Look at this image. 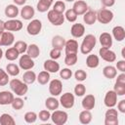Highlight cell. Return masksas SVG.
I'll list each match as a JSON object with an SVG mask.
<instances>
[{
    "instance_id": "6da1fadb",
    "label": "cell",
    "mask_w": 125,
    "mask_h": 125,
    "mask_svg": "<svg viewBox=\"0 0 125 125\" xmlns=\"http://www.w3.org/2000/svg\"><path fill=\"white\" fill-rule=\"evenodd\" d=\"M10 84V88L12 90V92L14 94H16L19 97L24 96L27 91H28V86L26 83H24L23 81L18 79V78H14L11 81H9Z\"/></svg>"
},
{
    "instance_id": "7a4b0ae2",
    "label": "cell",
    "mask_w": 125,
    "mask_h": 125,
    "mask_svg": "<svg viewBox=\"0 0 125 125\" xmlns=\"http://www.w3.org/2000/svg\"><path fill=\"white\" fill-rule=\"evenodd\" d=\"M97 43V38L93 34H87L84 39L82 40V43L80 45V52L83 55H88L90 54L93 49L95 48Z\"/></svg>"
},
{
    "instance_id": "3957f363",
    "label": "cell",
    "mask_w": 125,
    "mask_h": 125,
    "mask_svg": "<svg viewBox=\"0 0 125 125\" xmlns=\"http://www.w3.org/2000/svg\"><path fill=\"white\" fill-rule=\"evenodd\" d=\"M113 17H114V15H113L112 11L105 9V8H103L97 12V21L103 24L109 23L113 20Z\"/></svg>"
},
{
    "instance_id": "277c9868",
    "label": "cell",
    "mask_w": 125,
    "mask_h": 125,
    "mask_svg": "<svg viewBox=\"0 0 125 125\" xmlns=\"http://www.w3.org/2000/svg\"><path fill=\"white\" fill-rule=\"evenodd\" d=\"M118 110L114 107H108L104 113V125H118Z\"/></svg>"
},
{
    "instance_id": "5b68a950",
    "label": "cell",
    "mask_w": 125,
    "mask_h": 125,
    "mask_svg": "<svg viewBox=\"0 0 125 125\" xmlns=\"http://www.w3.org/2000/svg\"><path fill=\"white\" fill-rule=\"evenodd\" d=\"M47 19H48V21H49L53 25H55V26H60V25H62V24L64 22V20H65L63 14L58 13V12L54 11L53 9L48 11Z\"/></svg>"
},
{
    "instance_id": "8992f818",
    "label": "cell",
    "mask_w": 125,
    "mask_h": 125,
    "mask_svg": "<svg viewBox=\"0 0 125 125\" xmlns=\"http://www.w3.org/2000/svg\"><path fill=\"white\" fill-rule=\"evenodd\" d=\"M51 119L53 123L56 125H63L67 122L68 114L63 110H54L53 113H51Z\"/></svg>"
},
{
    "instance_id": "52a82bcc",
    "label": "cell",
    "mask_w": 125,
    "mask_h": 125,
    "mask_svg": "<svg viewBox=\"0 0 125 125\" xmlns=\"http://www.w3.org/2000/svg\"><path fill=\"white\" fill-rule=\"evenodd\" d=\"M60 104L63 107V108H66V109H69L71 107H73L74 105V103H75V98H74V95L69 93V92H66L64 94H62L60 98Z\"/></svg>"
},
{
    "instance_id": "ba28073f",
    "label": "cell",
    "mask_w": 125,
    "mask_h": 125,
    "mask_svg": "<svg viewBox=\"0 0 125 125\" xmlns=\"http://www.w3.org/2000/svg\"><path fill=\"white\" fill-rule=\"evenodd\" d=\"M41 29H42V22L40 20H37V19L32 20L26 26L27 33L32 36L38 35L41 32Z\"/></svg>"
},
{
    "instance_id": "9c48e42d",
    "label": "cell",
    "mask_w": 125,
    "mask_h": 125,
    "mask_svg": "<svg viewBox=\"0 0 125 125\" xmlns=\"http://www.w3.org/2000/svg\"><path fill=\"white\" fill-rule=\"evenodd\" d=\"M34 61L32 58H30L27 54H23L21 56L20 60H19V66L20 68L23 69V70H29L31 68L34 67Z\"/></svg>"
},
{
    "instance_id": "30bf717a",
    "label": "cell",
    "mask_w": 125,
    "mask_h": 125,
    "mask_svg": "<svg viewBox=\"0 0 125 125\" xmlns=\"http://www.w3.org/2000/svg\"><path fill=\"white\" fill-rule=\"evenodd\" d=\"M62 92V83L59 79H53L49 83V93L53 97L60 96Z\"/></svg>"
},
{
    "instance_id": "8fae6325",
    "label": "cell",
    "mask_w": 125,
    "mask_h": 125,
    "mask_svg": "<svg viewBox=\"0 0 125 125\" xmlns=\"http://www.w3.org/2000/svg\"><path fill=\"white\" fill-rule=\"evenodd\" d=\"M99 55L104 61L107 62H113L116 61V55L112 50H110V48L102 47L99 50Z\"/></svg>"
},
{
    "instance_id": "7c38bea8",
    "label": "cell",
    "mask_w": 125,
    "mask_h": 125,
    "mask_svg": "<svg viewBox=\"0 0 125 125\" xmlns=\"http://www.w3.org/2000/svg\"><path fill=\"white\" fill-rule=\"evenodd\" d=\"M4 28L7 31H20L22 28V22L17 19H10L4 23Z\"/></svg>"
},
{
    "instance_id": "4fadbf2b",
    "label": "cell",
    "mask_w": 125,
    "mask_h": 125,
    "mask_svg": "<svg viewBox=\"0 0 125 125\" xmlns=\"http://www.w3.org/2000/svg\"><path fill=\"white\" fill-rule=\"evenodd\" d=\"M14 41H15V36L13 32L7 30L0 32V47L2 46L9 47L14 43Z\"/></svg>"
},
{
    "instance_id": "5bb4252c",
    "label": "cell",
    "mask_w": 125,
    "mask_h": 125,
    "mask_svg": "<svg viewBox=\"0 0 125 125\" xmlns=\"http://www.w3.org/2000/svg\"><path fill=\"white\" fill-rule=\"evenodd\" d=\"M104 104L106 107H114L117 104V95L113 90H109L106 92L104 99Z\"/></svg>"
},
{
    "instance_id": "9a60e30c",
    "label": "cell",
    "mask_w": 125,
    "mask_h": 125,
    "mask_svg": "<svg viewBox=\"0 0 125 125\" xmlns=\"http://www.w3.org/2000/svg\"><path fill=\"white\" fill-rule=\"evenodd\" d=\"M44 70L50 72V73H56L60 70V63L56 62V60H46L43 63Z\"/></svg>"
},
{
    "instance_id": "2e32d148",
    "label": "cell",
    "mask_w": 125,
    "mask_h": 125,
    "mask_svg": "<svg viewBox=\"0 0 125 125\" xmlns=\"http://www.w3.org/2000/svg\"><path fill=\"white\" fill-rule=\"evenodd\" d=\"M81 105L84 109H87V110H91L95 107L96 105V98L94 95L92 94H89V95H86L82 102H81Z\"/></svg>"
},
{
    "instance_id": "e0dca14e",
    "label": "cell",
    "mask_w": 125,
    "mask_h": 125,
    "mask_svg": "<svg viewBox=\"0 0 125 125\" xmlns=\"http://www.w3.org/2000/svg\"><path fill=\"white\" fill-rule=\"evenodd\" d=\"M72 9L77 16H81L88 11V4L83 0H76L74 1Z\"/></svg>"
},
{
    "instance_id": "ac0fdd59",
    "label": "cell",
    "mask_w": 125,
    "mask_h": 125,
    "mask_svg": "<svg viewBox=\"0 0 125 125\" xmlns=\"http://www.w3.org/2000/svg\"><path fill=\"white\" fill-rule=\"evenodd\" d=\"M21 17L23 19V20H25V21H29V20H31L33 17H34V15H35V10H34V8L32 7V6H30V5H23V7L21 8Z\"/></svg>"
},
{
    "instance_id": "d6986e66",
    "label": "cell",
    "mask_w": 125,
    "mask_h": 125,
    "mask_svg": "<svg viewBox=\"0 0 125 125\" xmlns=\"http://www.w3.org/2000/svg\"><path fill=\"white\" fill-rule=\"evenodd\" d=\"M70 33L74 38H80L85 33V26L82 23H73L70 28Z\"/></svg>"
},
{
    "instance_id": "ffe728a7",
    "label": "cell",
    "mask_w": 125,
    "mask_h": 125,
    "mask_svg": "<svg viewBox=\"0 0 125 125\" xmlns=\"http://www.w3.org/2000/svg\"><path fill=\"white\" fill-rule=\"evenodd\" d=\"M64 51H65V54H77L78 42L75 39H69V40L65 41Z\"/></svg>"
},
{
    "instance_id": "44dd1931",
    "label": "cell",
    "mask_w": 125,
    "mask_h": 125,
    "mask_svg": "<svg viewBox=\"0 0 125 125\" xmlns=\"http://www.w3.org/2000/svg\"><path fill=\"white\" fill-rule=\"evenodd\" d=\"M14 94L10 91H1L0 92V104L7 105L11 104L14 100Z\"/></svg>"
},
{
    "instance_id": "7402d4cb",
    "label": "cell",
    "mask_w": 125,
    "mask_h": 125,
    "mask_svg": "<svg viewBox=\"0 0 125 125\" xmlns=\"http://www.w3.org/2000/svg\"><path fill=\"white\" fill-rule=\"evenodd\" d=\"M83 21L88 25L94 24L97 21V12L93 10H88L85 14H83Z\"/></svg>"
},
{
    "instance_id": "603a6c76",
    "label": "cell",
    "mask_w": 125,
    "mask_h": 125,
    "mask_svg": "<svg viewBox=\"0 0 125 125\" xmlns=\"http://www.w3.org/2000/svg\"><path fill=\"white\" fill-rule=\"evenodd\" d=\"M112 36L118 42L123 41L124 38H125V29H124V27L121 26V25L114 26L112 28Z\"/></svg>"
},
{
    "instance_id": "cb8c5ba5",
    "label": "cell",
    "mask_w": 125,
    "mask_h": 125,
    "mask_svg": "<svg viewBox=\"0 0 125 125\" xmlns=\"http://www.w3.org/2000/svg\"><path fill=\"white\" fill-rule=\"evenodd\" d=\"M20 11H19V8L17 5L15 4H10V5H7L6 8H5V16L7 18H10V19H16L19 15Z\"/></svg>"
},
{
    "instance_id": "d4e9b609",
    "label": "cell",
    "mask_w": 125,
    "mask_h": 125,
    "mask_svg": "<svg viewBox=\"0 0 125 125\" xmlns=\"http://www.w3.org/2000/svg\"><path fill=\"white\" fill-rule=\"evenodd\" d=\"M99 40H100V43H101L102 47L110 48L112 46V36L108 32H103L100 35Z\"/></svg>"
},
{
    "instance_id": "484cf974",
    "label": "cell",
    "mask_w": 125,
    "mask_h": 125,
    "mask_svg": "<svg viewBox=\"0 0 125 125\" xmlns=\"http://www.w3.org/2000/svg\"><path fill=\"white\" fill-rule=\"evenodd\" d=\"M65 45V39L61 35H55L52 38V47L58 50H62Z\"/></svg>"
},
{
    "instance_id": "4316f807",
    "label": "cell",
    "mask_w": 125,
    "mask_h": 125,
    "mask_svg": "<svg viewBox=\"0 0 125 125\" xmlns=\"http://www.w3.org/2000/svg\"><path fill=\"white\" fill-rule=\"evenodd\" d=\"M45 106H46L47 109L54 111V110H56V109L59 108L60 102H59V100H57L55 97L52 96V97H49V98L46 99V101H45Z\"/></svg>"
},
{
    "instance_id": "83f0119b",
    "label": "cell",
    "mask_w": 125,
    "mask_h": 125,
    "mask_svg": "<svg viewBox=\"0 0 125 125\" xmlns=\"http://www.w3.org/2000/svg\"><path fill=\"white\" fill-rule=\"evenodd\" d=\"M99 64H100V59L97 55L94 54L88 55V57L86 58V65L89 68H96L99 66Z\"/></svg>"
},
{
    "instance_id": "f1b7e54d",
    "label": "cell",
    "mask_w": 125,
    "mask_h": 125,
    "mask_svg": "<svg viewBox=\"0 0 125 125\" xmlns=\"http://www.w3.org/2000/svg\"><path fill=\"white\" fill-rule=\"evenodd\" d=\"M103 74L107 79H113L117 75V70L113 65H106L103 68Z\"/></svg>"
},
{
    "instance_id": "f546056e",
    "label": "cell",
    "mask_w": 125,
    "mask_h": 125,
    "mask_svg": "<svg viewBox=\"0 0 125 125\" xmlns=\"http://www.w3.org/2000/svg\"><path fill=\"white\" fill-rule=\"evenodd\" d=\"M78 118H79V122H80L81 124H85V125H86V124L91 123L92 118H93V115H92V113H91L90 110L84 109V110H82V111L79 113Z\"/></svg>"
},
{
    "instance_id": "4dcf8cb0",
    "label": "cell",
    "mask_w": 125,
    "mask_h": 125,
    "mask_svg": "<svg viewBox=\"0 0 125 125\" xmlns=\"http://www.w3.org/2000/svg\"><path fill=\"white\" fill-rule=\"evenodd\" d=\"M36 73L34 72V71H32V70H26L24 73H23V75H22V81L24 82V83H26L27 85H29V84H33L34 82H35V80H36Z\"/></svg>"
},
{
    "instance_id": "1f68e13d",
    "label": "cell",
    "mask_w": 125,
    "mask_h": 125,
    "mask_svg": "<svg viewBox=\"0 0 125 125\" xmlns=\"http://www.w3.org/2000/svg\"><path fill=\"white\" fill-rule=\"evenodd\" d=\"M50 72L46 71V70H42L39 72V74L36 76V80L40 85H46L47 83H49L50 81Z\"/></svg>"
},
{
    "instance_id": "d6a6232c",
    "label": "cell",
    "mask_w": 125,
    "mask_h": 125,
    "mask_svg": "<svg viewBox=\"0 0 125 125\" xmlns=\"http://www.w3.org/2000/svg\"><path fill=\"white\" fill-rule=\"evenodd\" d=\"M26 54L32 58V59H36L39 57L40 55V49L39 47L36 45V44H30L27 46V49H26Z\"/></svg>"
},
{
    "instance_id": "836d02e7",
    "label": "cell",
    "mask_w": 125,
    "mask_h": 125,
    "mask_svg": "<svg viewBox=\"0 0 125 125\" xmlns=\"http://www.w3.org/2000/svg\"><path fill=\"white\" fill-rule=\"evenodd\" d=\"M20 54L19 52L17 51V49L15 47H11V48H8L7 51L5 52V58L8 60V61H16L18 58H19Z\"/></svg>"
},
{
    "instance_id": "e575fe53",
    "label": "cell",
    "mask_w": 125,
    "mask_h": 125,
    "mask_svg": "<svg viewBox=\"0 0 125 125\" xmlns=\"http://www.w3.org/2000/svg\"><path fill=\"white\" fill-rule=\"evenodd\" d=\"M0 124L1 125H15L16 121L14 117L9 113H2L0 116Z\"/></svg>"
},
{
    "instance_id": "d590c367",
    "label": "cell",
    "mask_w": 125,
    "mask_h": 125,
    "mask_svg": "<svg viewBox=\"0 0 125 125\" xmlns=\"http://www.w3.org/2000/svg\"><path fill=\"white\" fill-rule=\"evenodd\" d=\"M20 69H21L20 66L18 64H16V63H13V62L8 63L7 66H6V71L11 76H17V75H19L20 74Z\"/></svg>"
},
{
    "instance_id": "8d00e7d4",
    "label": "cell",
    "mask_w": 125,
    "mask_h": 125,
    "mask_svg": "<svg viewBox=\"0 0 125 125\" xmlns=\"http://www.w3.org/2000/svg\"><path fill=\"white\" fill-rule=\"evenodd\" d=\"M77 60H78L77 54H65L64 63L68 66H72L77 62Z\"/></svg>"
},
{
    "instance_id": "74e56055",
    "label": "cell",
    "mask_w": 125,
    "mask_h": 125,
    "mask_svg": "<svg viewBox=\"0 0 125 125\" xmlns=\"http://www.w3.org/2000/svg\"><path fill=\"white\" fill-rule=\"evenodd\" d=\"M52 4L51 3H48L46 1H43V0H39L37 5H36V9L38 12L40 13H45L47 11H49V9L51 8Z\"/></svg>"
},
{
    "instance_id": "f35d334b",
    "label": "cell",
    "mask_w": 125,
    "mask_h": 125,
    "mask_svg": "<svg viewBox=\"0 0 125 125\" xmlns=\"http://www.w3.org/2000/svg\"><path fill=\"white\" fill-rule=\"evenodd\" d=\"M23 118H24V121H25L26 123L32 124V123H35V122H36V120H37V118H38V115H37V113L34 112V111H27V112H25Z\"/></svg>"
},
{
    "instance_id": "ab89813d",
    "label": "cell",
    "mask_w": 125,
    "mask_h": 125,
    "mask_svg": "<svg viewBox=\"0 0 125 125\" xmlns=\"http://www.w3.org/2000/svg\"><path fill=\"white\" fill-rule=\"evenodd\" d=\"M27 46H28V45L26 44V42L21 41V40H19V41H17V42L14 44V47L17 49V51L19 52L20 55H21V54H24V53L26 52Z\"/></svg>"
},
{
    "instance_id": "60d3db41",
    "label": "cell",
    "mask_w": 125,
    "mask_h": 125,
    "mask_svg": "<svg viewBox=\"0 0 125 125\" xmlns=\"http://www.w3.org/2000/svg\"><path fill=\"white\" fill-rule=\"evenodd\" d=\"M12 107L16 110H20L21 109L23 106H24V101L21 98V97H18V98H14L12 104H11Z\"/></svg>"
},
{
    "instance_id": "b9f144b4",
    "label": "cell",
    "mask_w": 125,
    "mask_h": 125,
    "mask_svg": "<svg viewBox=\"0 0 125 125\" xmlns=\"http://www.w3.org/2000/svg\"><path fill=\"white\" fill-rule=\"evenodd\" d=\"M64 19H65L67 21H69V22H74V21L77 20V15H76V13L73 11V9H68V10H65Z\"/></svg>"
},
{
    "instance_id": "7bdbcfd3",
    "label": "cell",
    "mask_w": 125,
    "mask_h": 125,
    "mask_svg": "<svg viewBox=\"0 0 125 125\" xmlns=\"http://www.w3.org/2000/svg\"><path fill=\"white\" fill-rule=\"evenodd\" d=\"M53 10L58 12V13H61V14H63L65 12V4L63 1L62 0H58L55 2V4L53 5Z\"/></svg>"
},
{
    "instance_id": "ee69618b",
    "label": "cell",
    "mask_w": 125,
    "mask_h": 125,
    "mask_svg": "<svg viewBox=\"0 0 125 125\" xmlns=\"http://www.w3.org/2000/svg\"><path fill=\"white\" fill-rule=\"evenodd\" d=\"M113 91L116 93L117 96H124L125 95V84L115 82L114 87H113Z\"/></svg>"
},
{
    "instance_id": "f6af8a7d",
    "label": "cell",
    "mask_w": 125,
    "mask_h": 125,
    "mask_svg": "<svg viewBox=\"0 0 125 125\" xmlns=\"http://www.w3.org/2000/svg\"><path fill=\"white\" fill-rule=\"evenodd\" d=\"M86 93V87L84 84L82 83H78L75 85L74 87V94L77 96V97H82L84 96Z\"/></svg>"
},
{
    "instance_id": "bcb514c9",
    "label": "cell",
    "mask_w": 125,
    "mask_h": 125,
    "mask_svg": "<svg viewBox=\"0 0 125 125\" xmlns=\"http://www.w3.org/2000/svg\"><path fill=\"white\" fill-rule=\"evenodd\" d=\"M74 78L78 81V82H83L86 80L87 78V72L83 69H77L74 73Z\"/></svg>"
},
{
    "instance_id": "7dc6e473",
    "label": "cell",
    "mask_w": 125,
    "mask_h": 125,
    "mask_svg": "<svg viewBox=\"0 0 125 125\" xmlns=\"http://www.w3.org/2000/svg\"><path fill=\"white\" fill-rule=\"evenodd\" d=\"M9 83V74L0 67V86H6Z\"/></svg>"
},
{
    "instance_id": "c3c4849f",
    "label": "cell",
    "mask_w": 125,
    "mask_h": 125,
    "mask_svg": "<svg viewBox=\"0 0 125 125\" xmlns=\"http://www.w3.org/2000/svg\"><path fill=\"white\" fill-rule=\"evenodd\" d=\"M37 115H38V118L43 122H46L51 118V112H50L49 109H43Z\"/></svg>"
},
{
    "instance_id": "681fc988",
    "label": "cell",
    "mask_w": 125,
    "mask_h": 125,
    "mask_svg": "<svg viewBox=\"0 0 125 125\" xmlns=\"http://www.w3.org/2000/svg\"><path fill=\"white\" fill-rule=\"evenodd\" d=\"M60 76L63 80H68L72 76V71L69 68H67V67L62 68V69H60Z\"/></svg>"
},
{
    "instance_id": "f907efd6",
    "label": "cell",
    "mask_w": 125,
    "mask_h": 125,
    "mask_svg": "<svg viewBox=\"0 0 125 125\" xmlns=\"http://www.w3.org/2000/svg\"><path fill=\"white\" fill-rule=\"evenodd\" d=\"M61 50H58V49H55V48H53L51 51H50V58L52 59V60H58V59H60L61 58Z\"/></svg>"
},
{
    "instance_id": "816d5d0a",
    "label": "cell",
    "mask_w": 125,
    "mask_h": 125,
    "mask_svg": "<svg viewBox=\"0 0 125 125\" xmlns=\"http://www.w3.org/2000/svg\"><path fill=\"white\" fill-rule=\"evenodd\" d=\"M116 69H118L119 71L121 72H124L125 71V60H120L116 62V66H115Z\"/></svg>"
},
{
    "instance_id": "f5cc1de1",
    "label": "cell",
    "mask_w": 125,
    "mask_h": 125,
    "mask_svg": "<svg viewBox=\"0 0 125 125\" xmlns=\"http://www.w3.org/2000/svg\"><path fill=\"white\" fill-rule=\"evenodd\" d=\"M117 110L121 113H125V100H121L117 104Z\"/></svg>"
},
{
    "instance_id": "db71d44e",
    "label": "cell",
    "mask_w": 125,
    "mask_h": 125,
    "mask_svg": "<svg viewBox=\"0 0 125 125\" xmlns=\"http://www.w3.org/2000/svg\"><path fill=\"white\" fill-rule=\"evenodd\" d=\"M101 3L104 8H108L115 4V0H101Z\"/></svg>"
},
{
    "instance_id": "11a10c76",
    "label": "cell",
    "mask_w": 125,
    "mask_h": 125,
    "mask_svg": "<svg viewBox=\"0 0 125 125\" xmlns=\"http://www.w3.org/2000/svg\"><path fill=\"white\" fill-rule=\"evenodd\" d=\"M115 82L124 83V84H125V73H124V72H121L119 75H117V78H116V81H115Z\"/></svg>"
},
{
    "instance_id": "9f6ffc18",
    "label": "cell",
    "mask_w": 125,
    "mask_h": 125,
    "mask_svg": "<svg viewBox=\"0 0 125 125\" xmlns=\"http://www.w3.org/2000/svg\"><path fill=\"white\" fill-rule=\"evenodd\" d=\"M13 2L15 3V5L17 6H23L26 2V0H13Z\"/></svg>"
},
{
    "instance_id": "6f0895ef",
    "label": "cell",
    "mask_w": 125,
    "mask_h": 125,
    "mask_svg": "<svg viewBox=\"0 0 125 125\" xmlns=\"http://www.w3.org/2000/svg\"><path fill=\"white\" fill-rule=\"evenodd\" d=\"M4 23H5V21H3L2 20H0V32L5 30V28H4Z\"/></svg>"
},
{
    "instance_id": "680465c9",
    "label": "cell",
    "mask_w": 125,
    "mask_h": 125,
    "mask_svg": "<svg viewBox=\"0 0 125 125\" xmlns=\"http://www.w3.org/2000/svg\"><path fill=\"white\" fill-rule=\"evenodd\" d=\"M121 56H122L123 59H125V48L122 49V51H121Z\"/></svg>"
},
{
    "instance_id": "91938a15",
    "label": "cell",
    "mask_w": 125,
    "mask_h": 125,
    "mask_svg": "<svg viewBox=\"0 0 125 125\" xmlns=\"http://www.w3.org/2000/svg\"><path fill=\"white\" fill-rule=\"evenodd\" d=\"M2 57H3V50H2L1 48H0V61H1Z\"/></svg>"
},
{
    "instance_id": "94428289",
    "label": "cell",
    "mask_w": 125,
    "mask_h": 125,
    "mask_svg": "<svg viewBox=\"0 0 125 125\" xmlns=\"http://www.w3.org/2000/svg\"><path fill=\"white\" fill-rule=\"evenodd\" d=\"M43 1H46V2L51 3V4H53V2H54V0H43Z\"/></svg>"
},
{
    "instance_id": "6125c7cd",
    "label": "cell",
    "mask_w": 125,
    "mask_h": 125,
    "mask_svg": "<svg viewBox=\"0 0 125 125\" xmlns=\"http://www.w3.org/2000/svg\"><path fill=\"white\" fill-rule=\"evenodd\" d=\"M65 1H66V2H74L75 0H65Z\"/></svg>"
}]
</instances>
